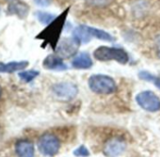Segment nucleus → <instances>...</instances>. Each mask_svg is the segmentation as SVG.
<instances>
[{
  "instance_id": "nucleus-13",
  "label": "nucleus",
  "mask_w": 160,
  "mask_h": 157,
  "mask_svg": "<svg viewBox=\"0 0 160 157\" xmlns=\"http://www.w3.org/2000/svg\"><path fill=\"white\" fill-rule=\"evenodd\" d=\"M29 65L28 60L21 61H11L8 63L0 62V72L2 73H12L17 71H22Z\"/></svg>"
},
{
  "instance_id": "nucleus-10",
  "label": "nucleus",
  "mask_w": 160,
  "mask_h": 157,
  "mask_svg": "<svg viewBox=\"0 0 160 157\" xmlns=\"http://www.w3.org/2000/svg\"><path fill=\"white\" fill-rule=\"evenodd\" d=\"M42 66L46 70L55 71H64L68 70V65L63 61V58L58 55L47 56L42 61Z\"/></svg>"
},
{
  "instance_id": "nucleus-12",
  "label": "nucleus",
  "mask_w": 160,
  "mask_h": 157,
  "mask_svg": "<svg viewBox=\"0 0 160 157\" xmlns=\"http://www.w3.org/2000/svg\"><path fill=\"white\" fill-rule=\"evenodd\" d=\"M15 151L18 157H34L35 150L32 142L23 139L16 143Z\"/></svg>"
},
{
  "instance_id": "nucleus-8",
  "label": "nucleus",
  "mask_w": 160,
  "mask_h": 157,
  "mask_svg": "<svg viewBox=\"0 0 160 157\" xmlns=\"http://www.w3.org/2000/svg\"><path fill=\"white\" fill-rule=\"evenodd\" d=\"M126 150V142L121 137H112L104 146V153L107 157H118Z\"/></svg>"
},
{
  "instance_id": "nucleus-17",
  "label": "nucleus",
  "mask_w": 160,
  "mask_h": 157,
  "mask_svg": "<svg viewBox=\"0 0 160 157\" xmlns=\"http://www.w3.org/2000/svg\"><path fill=\"white\" fill-rule=\"evenodd\" d=\"M37 19L43 25H49L57 16L52 14V13H49V12H42V11H38L36 12L35 13Z\"/></svg>"
},
{
  "instance_id": "nucleus-21",
  "label": "nucleus",
  "mask_w": 160,
  "mask_h": 157,
  "mask_svg": "<svg viewBox=\"0 0 160 157\" xmlns=\"http://www.w3.org/2000/svg\"><path fill=\"white\" fill-rule=\"evenodd\" d=\"M53 0H34V2L40 7H48Z\"/></svg>"
},
{
  "instance_id": "nucleus-18",
  "label": "nucleus",
  "mask_w": 160,
  "mask_h": 157,
  "mask_svg": "<svg viewBox=\"0 0 160 157\" xmlns=\"http://www.w3.org/2000/svg\"><path fill=\"white\" fill-rule=\"evenodd\" d=\"M72 153L75 157H89L91 155L89 149L85 145H80L73 150Z\"/></svg>"
},
{
  "instance_id": "nucleus-3",
  "label": "nucleus",
  "mask_w": 160,
  "mask_h": 157,
  "mask_svg": "<svg viewBox=\"0 0 160 157\" xmlns=\"http://www.w3.org/2000/svg\"><path fill=\"white\" fill-rule=\"evenodd\" d=\"M93 56L96 60L106 62L114 60L120 64H126L129 61L128 53L119 47H110L106 45H101L93 51Z\"/></svg>"
},
{
  "instance_id": "nucleus-20",
  "label": "nucleus",
  "mask_w": 160,
  "mask_h": 157,
  "mask_svg": "<svg viewBox=\"0 0 160 157\" xmlns=\"http://www.w3.org/2000/svg\"><path fill=\"white\" fill-rule=\"evenodd\" d=\"M87 2L92 6H104L108 3V0H87Z\"/></svg>"
},
{
  "instance_id": "nucleus-24",
  "label": "nucleus",
  "mask_w": 160,
  "mask_h": 157,
  "mask_svg": "<svg viewBox=\"0 0 160 157\" xmlns=\"http://www.w3.org/2000/svg\"><path fill=\"white\" fill-rule=\"evenodd\" d=\"M1 94H2V89H1V87H0V96H1Z\"/></svg>"
},
{
  "instance_id": "nucleus-19",
  "label": "nucleus",
  "mask_w": 160,
  "mask_h": 157,
  "mask_svg": "<svg viewBox=\"0 0 160 157\" xmlns=\"http://www.w3.org/2000/svg\"><path fill=\"white\" fill-rule=\"evenodd\" d=\"M138 77H139V79H141V80L148 81V82H152L153 79L155 78V75L149 72V71H141L138 73Z\"/></svg>"
},
{
  "instance_id": "nucleus-6",
  "label": "nucleus",
  "mask_w": 160,
  "mask_h": 157,
  "mask_svg": "<svg viewBox=\"0 0 160 157\" xmlns=\"http://www.w3.org/2000/svg\"><path fill=\"white\" fill-rule=\"evenodd\" d=\"M53 92L59 100L68 102L73 100L78 94V88L75 84L71 82L58 83L53 86Z\"/></svg>"
},
{
  "instance_id": "nucleus-23",
  "label": "nucleus",
  "mask_w": 160,
  "mask_h": 157,
  "mask_svg": "<svg viewBox=\"0 0 160 157\" xmlns=\"http://www.w3.org/2000/svg\"><path fill=\"white\" fill-rule=\"evenodd\" d=\"M152 83L154 84V86H156L158 89H160V78H158L157 76H155V78L153 79Z\"/></svg>"
},
{
  "instance_id": "nucleus-11",
  "label": "nucleus",
  "mask_w": 160,
  "mask_h": 157,
  "mask_svg": "<svg viewBox=\"0 0 160 157\" xmlns=\"http://www.w3.org/2000/svg\"><path fill=\"white\" fill-rule=\"evenodd\" d=\"M93 65L92 56L88 53H80L76 55L72 60V68L76 70H89Z\"/></svg>"
},
{
  "instance_id": "nucleus-7",
  "label": "nucleus",
  "mask_w": 160,
  "mask_h": 157,
  "mask_svg": "<svg viewBox=\"0 0 160 157\" xmlns=\"http://www.w3.org/2000/svg\"><path fill=\"white\" fill-rule=\"evenodd\" d=\"M79 46L80 44L73 38H65L58 43L55 50L57 55L60 57L70 58L76 55Z\"/></svg>"
},
{
  "instance_id": "nucleus-2",
  "label": "nucleus",
  "mask_w": 160,
  "mask_h": 157,
  "mask_svg": "<svg viewBox=\"0 0 160 157\" xmlns=\"http://www.w3.org/2000/svg\"><path fill=\"white\" fill-rule=\"evenodd\" d=\"M89 89L96 94L109 95L117 91V84L109 75L103 73L92 74L88 79Z\"/></svg>"
},
{
  "instance_id": "nucleus-9",
  "label": "nucleus",
  "mask_w": 160,
  "mask_h": 157,
  "mask_svg": "<svg viewBox=\"0 0 160 157\" xmlns=\"http://www.w3.org/2000/svg\"><path fill=\"white\" fill-rule=\"evenodd\" d=\"M7 12L9 15H16L20 19H25L28 15L29 6L23 0H8Z\"/></svg>"
},
{
  "instance_id": "nucleus-16",
  "label": "nucleus",
  "mask_w": 160,
  "mask_h": 157,
  "mask_svg": "<svg viewBox=\"0 0 160 157\" xmlns=\"http://www.w3.org/2000/svg\"><path fill=\"white\" fill-rule=\"evenodd\" d=\"M40 71H36V70H29V71H20L18 76L21 78V79L26 82V83H30L31 81H33L37 76H39Z\"/></svg>"
},
{
  "instance_id": "nucleus-4",
  "label": "nucleus",
  "mask_w": 160,
  "mask_h": 157,
  "mask_svg": "<svg viewBox=\"0 0 160 157\" xmlns=\"http://www.w3.org/2000/svg\"><path fill=\"white\" fill-rule=\"evenodd\" d=\"M136 102L138 106L148 112L160 110V98L152 91H143L136 95Z\"/></svg>"
},
{
  "instance_id": "nucleus-1",
  "label": "nucleus",
  "mask_w": 160,
  "mask_h": 157,
  "mask_svg": "<svg viewBox=\"0 0 160 157\" xmlns=\"http://www.w3.org/2000/svg\"><path fill=\"white\" fill-rule=\"evenodd\" d=\"M69 12H70V7L66 8L49 25H47L46 28L43 29L40 34H38L36 38L38 40H42L44 45H49L51 46V48L56 49L58 43L59 42L60 35L64 29Z\"/></svg>"
},
{
  "instance_id": "nucleus-5",
  "label": "nucleus",
  "mask_w": 160,
  "mask_h": 157,
  "mask_svg": "<svg viewBox=\"0 0 160 157\" xmlns=\"http://www.w3.org/2000/svg\"><path fill=\"white\" fill-rule=\"evenodd\" d=\"M60 146L59 139L53 134H44L38 141V148L40 151L43 155L49 157H53L58 154Z\"/></svg>"
},
{
  "instance_id": "nucleus-15",
  "label": "nucleus",
  "mask_w": 160,
  "mask_h": 157,
  "mask_svg": "<svg viewBox=\"0 0 160 157\" xmlns=\"http://www.w3.org/2000/svg\"><path fill=\"white\" fill-rule=\"evenodd\" d=\"M86 27H87V30L89 31L90 35L92 36V38H95L97 40H101L104 42H111L115 40L112 35H110L108 32H107L105 30H102V29H99V28H96L93 27H89V26H86Z\"/></svg>"
},
{
  "instance_id": "nucleus-14",
  "label": "nucleus",
  "mask_w": 160,
  "mask_h": 157,
  "mask_svg": "<svg viewBox=\"0 0 160 157\" xmlns=\"http://www.w3.org/2000/svg\"><path fill=\"white\" fill-rule=\"evenodd\" d=\"M72 38L81 45V44H86L89 43L92 38L90 35L89 31L87 30L86 25H80L77 26L73 30H72Z\"/></svg>"
},
{
  "instance_id": "nucleus-22",
  "label": "nucleus",
  "mask_w": 160,
  "mask_h": 157,
  "mask_svg": "<svg viewBox=\"0 0 160 157\" xmlns=\"http://www.w3.org/2000/svg\"><path fill=\"white\" fill-rule=\"evenodd\" d=\"M155 48H156L157 56L160 58V35L156 36V38H155Z\"/></svg>"
}]
</instances>
